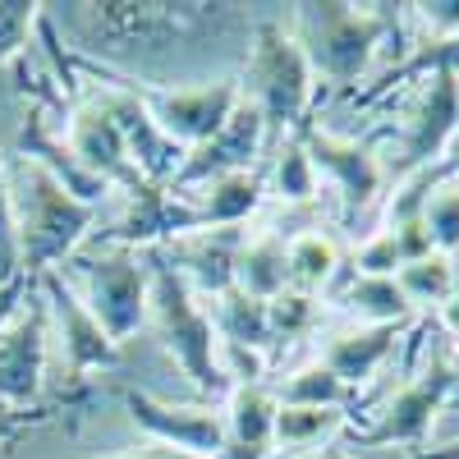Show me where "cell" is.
<instances>
[{
	"label": "cell",
	"mask_w": 459,
	"mask_h": 459,
	"mask_svg": "<svg viewBox=\"0 0 459 459\" xmlns=\"http://www.w3.org/2000/svg\"><path fill=\"white\" fill-rule=\"evenodd\" d=\"M409 14L428 28L437 47L459 42V0H423V5H409Z\"/></svg>",
	"instance_id": "32"
},
{
	"label": "cell",
	"mask_w": 459,
	"mask_h": 459,
	"mask_svg": "<svg viewBox=\"0 0 459 459\" xmlns=\"http://www.w3.org/2000/svg\"><path fill=\"white\" fill-rule=\"evenodd\" d=\"M10 207H14V244H19V272L28 281L56 272L69 262L92 235L101 207L79 203L69 188L42 170L32 157L10 161Z\"/></svg>",
	"instance_id": "1"
},
{
	"label": "cell",
	"mask_w": 459,
	"mask_h": 459,
	"mask_svg": "<svg viewBox=\"0 0 459 459\" xmlns=\"http://www.w3.org/2000/svg\"><path fill=\"white\" fill-rule=\"evenodd\" d=\"M404 331H409V326H359V322H350L344 331L326 335L317 363H322L331 377H340L344 386L359 395V386H368V381L395 359Z\"/></svg>",
	"instance_id": "18"
},
{
	"label": "cell",
	"mask_w": 459,
	"mask_h": 459,
	"mask_svg": "<svg viewBox=\"0 0 459 459\" xmlns=\"http://www.w3.org/2000/svg\"><path fill=\"white\" fill-rule=\"evenodd\" d=\"M97 459H194V455H184V450H170V446H157V441H147V446H134V450L97 455Z\"/></svg>",
	"instance_id": "35"
},
{
	"label": "cell",
	"mask_w": 459,
	"mask_h": 459,
	"mask_svg": "<svg viewBox=\"0 0 459 459\" xmlns=\"http://www.w3.org/2000/svg\"><path fill=\"white\" fill-rule=\"evenodd\" d=\"M395 272H400V248L391 230H372L354 248V276H395Z\"/></svg>",
	"instance_id": "31"
},
{
	"label": "cell",
	"mask_w": 459,
	"mask_h": 459,
	"mask_svg": "<svg viewBox=\"0 0 459 459\" xmlns=\"http://www.w3.org/2000/svg\"><path fill=\"white\" fill-rule=\"evenodd\" d=\"M455 175H459V147H455Z\"/></svg>",
	"instance_id": "40"
},
{
	"label": "cell",
	"mask_w": 459,
	"mask_h": 459,
	"mask_svg": "<svg viewBox=\"0 0 459 459\" xmlns=\"http://www.w3.org/2000/svg\"><path fill=\"white\" fill-rule=\"evenodd\" d=\"M391 28V14L381 5H340V0H326V5H299L294 14V42L308 56L313 74H322L335 88H354L372 56L381 51V37Z\"/></svg>",
	"instance_id": "5"
},
{
	"label": "cell",
	"mask_w": 459,
	"mask_h": 459,
	"mask_svg": "<svg viewBox=\"0 0 459 459\" xmlns=\"http://www.w3.org/2000/svg\"><path fill=\"white\" fill-rule=\"evenodd\" d=\"M340 272V244L326 230H303V235L285 239V276L294 294H322L331 276Z\"/></svg>",
	"instance_id": "24"
},
{
	"label": "cell",
	"mask_w": 459,
	"mask_h": 459,
	"mask_svg": "<svg viewBox=\"0 0 459 459\" xmlns=\"http://www.w3.org/2000/svg\"><path fill=\"white\" fill-rule=\"evenodd\" d=\"M147 272H152V294H147V326L157 331V340L166 344V354L179 363V372L188 377V386L198 391L203 404H221L230 395V372L221 363V340H216V322L212 308L194 294L170 257L161 248H147Z\"/></svg>",
	"instance_id": "2"
},
{
	"label": "cell",
	"mask_w": 459,
	"mask_h": 459,
	"mask_svg": "<svg viewBox=\"0 0 459 459\" xmlns=\"http://www.w3.org/2000/svg\"><path fill=\"white\" fill-rule=\"evenodd\" d=\"M423 230L437 253H459V179H441L423 203Z\"/></svg>",
	"instance_id": "28"
},
{
	"label": "cell",
	"mask_w": 459,
	"mask_h": 459,
	"mask_svg": "<svg viewBox=\"0 0 459 459\" xmlns=\"http://www.w3.org/2000/svg\"><path fill=\"white\" fill-rule=\"evenodd\" d=\"M60 134H65V147L74 152V161H79L88 175H97L110 194H134V188L147 184L134 170V161H129V147L120 138V125L110 120V110L92 92L65 110Z\"/></svg>",
	"instance_id": "12"
},
{
	"label": "cell",
	"mask_w": 459,
	"mask_h": 459,
	"mask_svg": "<svg viewBox=\"0 0 459 459\" xmlns=\"http://www.w3.org/2000/svg\"><path fill=\"white\" fill-rule=\"evenodd\" d=\"M266 147V125L248 97H239L235 115L221 125V134H212L203 147H194L184 157L179 175L170 179L175 194H188V188H203L221 175H239V170H257V157Z\"/></svg>",
	"instance_id": "14"
},
{
	"label": "cell",
	"mask_w": 459,
	"mask_h": 459,
	"mask_svg": "<svg viewBox=\"0 0 459 459\" xmlns=\"http://www.w3.org/2000/svg\"><path fill=\"white\" fill-rule=\"evenodd\" d=\"M32 285H37V294H42V303H47L51 340H56V350H60V363H65L69 386H79V381H88V377L101 372V368H115V359H120V344H115V340L97 326V317L83 308V299L65 285V276H60V272H47V276H37Z\"/></svg>",
	"instance_id": "9"
},
{
	"label": "cell",
	"mask_w": 459,
	"mask_h": 459,
	"mask_svg": "<svg viewBox=\"0 0 459 459\" xmlns=\"http://www.w3.org/2000/svg\"><path fill=\"white\" fill-rule=\"evenodd\" d=\"M276 391L266 381H235L221 404L225 450L216 459H272L276 455Z\"/></svg>",
	"instance_id": "16"
},
{
	"label": "cell",
	"mask_w": 459,
	"mask_h": 459,
	"mask_svg": "<svg viewBox=\"0 0 459 459\" xmlns=\"http://www.w3.org/2000/svg\"><path fill=\"white\" fill-rule=\"evenodd\" d=\"M244 235L248 230H194V235L166 244L161 253L194 285L198 299H221L225 290H235V262H239Z\"/></svg>",
	"instance_id": "17"
},
{
	"label": "cell",
	"mask_w": 459,
	"mask_h": 459,
	"mask_svg": "<svg viewBox=\"0 0 459 459\" xmlns=\"http://www.w3.org/2000/svg\"><path fill=\"white\" fill-rule=\"evenodd\" d=\"M340 308L359 326H409L418 317L409 299L400 294L395 276H354L340 290Z\"/></svg>",
	"instance_id": "22"
},
{
	"label": "cell",
	"mask_w": 459,
	"mask_h": 459,
	"mask_svg": "<svg viewBox=\"0 0 459 459\" xmlns=\"http://www.w3.org/2000/svg\"><path fill=\"white\" fill-rule=\"evenodd\" d=\"M0 276H23L19 272V244H14V207H10V161L0 152Z\"/></svg>",
	"instance_id": "33"
},
{
	"label": "cell",
	"mask_w": 459,
	"mask_h": 459,
	"mask_svg": "<svg viewBox=\"0 0 459 459\" xmlns=\"http://www.w3.org/2000/svg\"><path fill=\"white\" fill-rule=\"evenodd\" d=\"M455 391H459V359H455V350H441L423 363V372H413L381 404L377 423L368 432H354V450H372V446H418L423 450L437 413L450 409Z\"/></svg>",
	"instance_id": "7"
},
{
	"label": "cell",
	"mask_w": 459,
	"mask_h": 459,
	"mask_svg": "<svg viewBox=\"0 0 459 459\" xmlns=\"http://www.w3.org/2000/svg\"><path fill=\"white\" fill-rule=\"evenodd\" d=\"M56 272L83 299V308L97 317V326L115 344L134 340L147 326V294H152L147 253L110 248V244H83L69 262H60Z\"/></svg>",
	"instance_id": "3"
},
{
	"label": "cell",
	"mask_w": 459,
	"mask_h": 459,
	"mask_svg": "<svg viewBox=\"0 0 459 459\" xmlns=\"http://www.w3.org/2000/svg\"><path fill=\"white\" fill-rule=\"evenodd\" d=\"M28 290H32L28 276H0V331H5V322L14 317V308L23 303Z\"/></svg>",
	"instance_id": "34"
},
{
	"label": "cell",
	"mask_w": 459,
	"mask_h": 459,
	"mask_svg": "<svg viewBox=\"0 0 459 459\" xmlns=\"http://www.w3.org/2000/svg\"><path fill=\"white\" fill-rule=\"evenodd\" d=\"M212 322L221 350H248V354H272V322H266V303L248 299L244 290H225L212 299Z\"/></svg>",
	"instance_id": "21"
},
{
	"label": "cell",
	"mask_w": 459,
	"mask_h": 459,
	"mask_svg": "<svg viewBox=\"0 0 459 459\" xmlns=\"http://www.w3.org/2000/svg\"><path fill=\"white\" fill-rule=\"evenodd\" d=\"M395 285L409 299L413 313H423V308H437L441 313L446 303L459 294V262L446 257V253H428V257H418V262H404L400 272H395Z\"/></svg>",
	"instance_id": "26"
},
{
	"label": "cell",
	"mask_w": 459,
	"mask_h": 459,
	"mask_svg": "<svg viewBox=\"0 0 459 459\" xmlns=\"http://www.w3.org/2000/svg\"><path fill=\"white\" fill-rule=\"evenodd\" d=\"M322 317V303L313 294H276L272 303H266V322H272V344H290V340H303V335H313Z\"/></svg>",
	"instance_id": "29"
},
{
	"label": "cell",
	"mask_w": 459,
	"mask_h": 459,
	"mask_svg": "<svg viewBox=\"0 0 459 459\" xmlns=\"http://www.w3.org/2000/svg\"><path fill=\"white\" fill-rule=\"evenodd\" d=\"M120 400H125V413L134 418V428L147 432V441L184 450L194 459H216L225 450L221 404H203V400L198 404H175V400H161L152 391H134V386H125Z\"/></svg>",
	"instance_id": "11"
},
{
	"label": "cell",
	"mask_w": 459,
	"mask_h": 459,
	"mask_svg": "<svg viewBox=\"0 0 459 459\" xmlns=\"http://www.w3.org/2000/svg\"><path fill=\"white\" fill-rule=\"evenodd\" d=\"M138 97H143L147 115L157 120V129L179 152H194L212 134H221V125L235 115L244 88H239V79H212V83H194V88H138Z\"/></svg>",
	"instance_id": "10"
},
{
	"label": "cell",
	"mask_w": 459,
	"mask_h": 459,
	"mask_svg": "<svg viewBox=\"0 0 459 459\" xmlns=\"http://www.w3.org/2000/svg\"><path fill=\"white\" fill-rule=\"evenodd\" d=\"M235 290H244L248 299L272 303L276 294L290 290L285 276V235L276 230H253L239 244V262H235Z\"/></svg>",
	"instance_id": "20"
},
{
	"label": "cell",
	"mask_w": 459,
	"mask_h": 459,
	"mask_svg": "<svg viewBox=\"0 0 459 459\" xmlns=\"http://www.w3.org/2000/svg\"><path fill=\"white\" fill-rule=\"evenodd\" d=\"M350 428V409H308V404H281L276 409V450L308 455L331 446Z\"/></svg>",
	"instance_id": "25"
},
{
	"label": "cell",
	"mask_w": 459,
	"mask_h": 459,
	"mask_svg": "<svg viewBox=\"0 0 459 459\" xmlns=\"http://www.w3.org/2000/svg\"><path fill=\"white\" fill-rule=\"evenodd\" d=\"M42 10L47 5H28V0H0V65H10L32 32L42 28Z\"/></svg>",
	"instance_id": "30"
},
{
	"label": "cell",
	"mask_w": 459,
	"mask_h": 459,
	"mask_svg": "<svg viewBox=\"0 0 459 459\" xmlns=\"http://www.w3.org/2000/svg\"><path fill=\"white\" fill-rule=\"evenodd\" d=\"M299 143H303V152H308L317 179L335 188V198L344 203V212H350V216L368 212L381 198L386 166L377 161L372 147H363L359 138H340L331 129H317V125H303L299 129Z\"/></svg>",
	"instance_id": "13"
},
{
	"label": "cell",
	"mask_w": 459,
	"mask_h": 459,
	"mask_svg": "<svg viewBox=\"0 0 459 459\" xmlns=\"http://www.w3.org/2000/svg\"><path fill=\"white\" fill-rule=\"evenodd\" d=\"M92 97L110 110V120L120 125V138H125V147H129L134 170H138L147 184H166V188H170V179L179 175V166H184L188 152H179V147L157 129V120L147 115L138 88H134V83H110V88H97Z\"/></svg>",
	"instance_id": "15"
},
{
	"label": "cell",
	"mask_w": 459,
	"mask_h": 459,
	"mask_svg": "<svg viewBox=\"0 0 459 459\" xmlns=\"http://www.w3.org/2000/svg\"><path fill=\"white\" fill-rule=\"evenodd\" d=\"M272 391H276L281 404H308V409H350L354 404V391L344 386L340 377H331L317 359L294 368L285 381H276Z\"/></svg>",
	"instance_id": "27"
},
{
	"label": "cell",
	"mask_w": 459,
	"mask_h": 459,
	"mask_svg": "<svg viewBox=\"0 0 459 459\" xmlns=\"http://www.w3.org/2000/svg\"><path fill=\"white\" fill-rule=\"evenodd\" d=\"M47 368H51V322L47 303L37 285L23 294L14 317L0 331V409H32L47 391Z\"/></svg>",
	"instance_id": "8"
},
{
	"label": "cell",
	"mask_w": 459,
	"mask_h": 459,
	"mask_svg": "<svg viewBox=\"0 0 459 459\" xmlns=\"http://www.w3.org/2000/svg\"><path fill=\"white\" fill-rule=\"evenodd\" d=\"M262 184H266V198H276L285 207H303L322 194V179L308 161V152H303L299 134H285L276 138L272 147V166L262 170Z\"/></svg>",
	"instance_id": "23"
},
{
	"label": "cell",
	"mask_w": 459,
	"mask_h": 459,
	"mask_svg": "<svg viewBox=\"0 0 459 459\" xmlns=\"http://www.w3.org/2000/svg\"><path fill=\"white\" fill-rule=\"evenodd\" d=\"M23 432V418L19 413H10V409H0V455L10 450V441Z\"/></svg>",
	"instance_id": "36"
},
{
	"label": "cell",
	"mask_w": 459,
	"mask_h": 459,
	"mask_svg": "<svg viewBox=\"0 0 459 459\" xmlns=\"http://www.w3.org/2000/svg\"><path fill=\"white\" fill-rule=\"evenodd\" d=\"M409 69L423 74L418 79L423 88H418V97L409 106V120L400 129V175L437 166V157L459 134V42L432 47Z\"/></svg>",
	"instance_id": "6"
},
{
	"label": "cell",
	"mask_w": 459,
	"mask_h": 459,
	"mask_svg": "<svg viewBox=\"0 0 459 459\" xmlns=\"http://www.w3.org/2000/svg\"><path fill=\"white\" fill-rule=\"evenodd\" d=\"M326 459H359V455H340V450H331V455H326Z\"/></svg>",
	"instance_id": "39"
},
{
	"label": "cell",
	"mask_w": 459,
	"mask_h": 459,
	"mask_svg": "<svg viewBox=\"0 0 459 459\" xmlns=\"http://www.w3.org/2000/svg\"><path fill=\"white\" fill-rule=\"evenodd\" d=\"M413 459H459V441H450V446H432V450H418Z\"/></svg>",
	"instance_id": "38"
},
{
	"label": "cell",
	"mask_w": 459,
	"mask_h": 459,
	"mask_svg": "<svg viewBox=\"0 0 459 459\" xmlns=\"http://www.w3.org/2000/svg\"><path fill=\"white\" fill-rule=\"evenodd\" d=\"M184 198L194 203L203 230H239L266 207V184H262V170H239V175H221L203 188H188Z\"/></svg>",
	"instance_id": "19"
},
{
	"label": "cell",
	"mask_w": 459,
	"mask_h": 459,
	"mask_svg": "<svg viewBox=\"0 0 459 459\" xmlns=\"http://www.w3.org/2000/svg\"><path fill=\"white\" fill-rule=\"evenodd\" d=\"M313 65L303 56V47L294 42V32L276 19H266L253 28V47H248V65H244V97L257 106L266 134H299L308 125V106H313Z\"/></svg>",
	"instance_id": "4"
},
{
	"label": "cell",
	"mask_w": 459,
	"mask_h": 459,
	"mask_svg": "<svg viewBox=\"0 0 459 459\" xmlns=\"http://www.w3.org/2000/svg\"><path fill=\"white\" fill-rule=\"evenodd\" d=\"M437 317H441V326L450 331V340H459V294H455V299L446 303V308H441Z\"/></svg>",
	"instance_id": "37"
}]
</instances>
